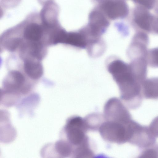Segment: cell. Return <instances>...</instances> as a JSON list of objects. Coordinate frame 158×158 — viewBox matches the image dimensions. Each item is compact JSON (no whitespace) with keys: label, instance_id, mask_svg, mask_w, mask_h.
<instances>
[{"label":"cell","instance_id":"cell-1","mask_svg":"<svg viewBox=\"0 0 158 158\" xmlns=\"http://www.w3.org/2000/svg\"><path fill=\"white\" fill-rule=\"evenodd\" d=\"M107 69L118 86L122 100L131 101L141 95L142 84L133 74L129 63L115 60L108 64Z\"/></svg>","mask_w":158,"mask_h":158},{"label":"cell","instance_id":"cell-8","mask_svg":"<svg viewBox=\"0 0 158 158\" xmlns=\"http://www.w3.org/2000/svg\"><path fill=\"white\" fill-rule=\"evenodd\" d=\"M156 139L151 133L148 126L138 123L129 143L138 146L140 150L155 143Z\"/></svg>","mask_w":158,"mask_h":158},{"label":"cell","instance_id":"cell-2","mask_svg":"<svg viewBox=\"0 0 158 158\" xmlns=\"http://www.w3.org/2000/svg\"><path fill=\"white\" fill-rule=\"evenodd\" d=\"M132 119L126 122L106 120L98 130L102 138L110 142L121 144L128 142L131 134Z\"/></svg>","mask_w":158,"mask_h":158},{"label":"cell","instance_id":"cell-12","mask_svg":"<svg viewBox=\"0 0 158 158\" xmlns=\"http://www.w3.org/2000/svg\"><path fill=\"white\" fill-rule=\"evenodd\" d=\"M137 5L143 7L148 10L153 9L156 6V0H132Z\"/></svg>","mask_w":158,"mask_h":158},{"label":"cell","instance_id":"cell-9","mask_svg":"<svg viewBox=\"0 0 158 158\" xmlns=\"http://www.w3.org/2000/svg\"><path fill=\"white\" fill-rule=\"evenodd\" d=\"M142 91L145 98L158 99V77L147 78L142 84Z\"/></svg>","mask_w":158,"mask_h":158},{"label":"cell","instance_id":"cell-4","mask_svg":"<svg viewBox=\"0 0 158 158\" xmlns=\"http://www.w3.org/2000/svg\"><path fill=\"white\" fill-rule=\"evenodd\" d=\"M96 5L110 21L123 19L129 14V7L125 0H104Z\"/></svg>","mask_w":158,"mask_h":158},{"label":"cell","instance_id":"cell-7","mask_svg":"<svg viewBox=\"0 0 158 158\" xmlns=\"http://www.w3.org/2000/svg\"><path fill=\"white\" fill-rule=\"evenodd\" d=\"M149 38L147 33L137 31L133 36L128 53L131 60L140 57L146 58Z\"/></svg>","mask_w":158,"mask_h":158},{"label":"cell","instance_id":"cell-13","mask_svg":"<svg viewBox=\"0 0 158 158\" xmlns=\"http://www.w3.org/2000/svg\"><path fill=\"white\" fill-rule=\"evenodd\" d=\"M148 127L152 135L156 138H158V116L153 119Z\"/></svg>","mask_w":158,"mask_h":158},{"label":"cell","instance_id":"cell-14","mask_svg":"<svg viewBox=\"0 0 158 158\" xmlns=\"http://www.w3.org/2000/svg\"><path fill=\"white\" fill-rule=\"evenodd\" d=\"M152 33L158 35V14L156 16H155L152 26Z\"/></svg>","mask_w":158,"mask_h":158},{"label":"cell","instance_id":"cell-3","mask_svg":"<svg viewBox=\"0 0 158 158\" xmlns=\"http://www.w3.org/2000/svg\"><path fill=\"white\" fill-rule=\"evenodd\" d=\"M88 130L85 118L74 116L67 121L65 131L69 143L73 148V152L76 149L89 145V138L86 135Z\"/></svg>","mask_w":158,"mask_h":158},{"label":"cell","instance_id":"cell-11","mask_svg":"<svg viewBox=\"0 0 158 158\" xmlns=\"http://www.w3.org/2000/svg\"><path fill=\"white\" fill-rule=\"evenodd\" d=\"M146 59L150 66L158 68V47L148 50Z\"/></svg>","mask_w":158,"mask_h":158},{"label":"cell","instance_id":"cell-6","mask_svg":"<svg viewBox=\"0 0 158 158\" xmlns=\"http://www.w3.org/2000/svg\"><path fill=\"white\" fill-rule=\"evenodd\" d=\"M131 17L132 25L137 32L152 33L155 15L150 12L149 10L137 5L133 10Z\"/></svg>","mask_w":158,"mask_h":158},{"label":"cell","instance_id":"cell-15","mask_svg":"<svg viewBox=\"0 0 158 158\" xmlns=\"http://www.w3.org/2000/svg\"><path fill=\"white\" fill-rule=\"evenodd\" d=\"M103 0H91L92 2L95 4H96L97 3Z\"/></svg>","mask_w":158,"mask_h":158},{"label":"cell","instance_id":"cell-5","mask_svg":"<svg viewBox=\"0 0 158 158\" xmlns=\"http://www.w3.org/2000/svg\"><path fill=\"white\" fill-rule=\"evenodd\" d=\"M104 117L106 120L125 122L131 119V116L122 102L116 98H112L106 103Z\"/></svg>","mask_w":158,"mask_h":158},{"label":"cell","instance_id":"cell-10","mask_svg":"<svg viewBox=\"0 0 158 158\" xmlns=\"http://www.w3.org/2000/svg\"><path fill=\"white\" fill-rule=\"evenodd\" d=\"M139 155V158H158V143L156 142L153 144L140 150Z\"/></svg>","mask_w":158,"mask_h":158}]
</instances>
